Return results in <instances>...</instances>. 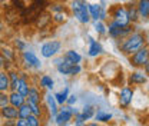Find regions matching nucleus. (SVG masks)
I'll return each mask as SVG.
<instances>
[{"label":"nucleus","mask_w":149,"mask_h":126,"mask_svg":"<svg viewBox=\"0 0 149 126\" xmlns=\"http://www.w3.org/2000/svg\"><path fill=\"white\" fill-rule=\"evenodd\" d=\"M146 35L143 32H138L135 30L132 35H129L128 37H125L123 40H120L118 43L119 50L122 52V54L125 56H132L133 53H136L138 50H141L143 46H146Z\"/></svg>","instance_id":"obj_1"},{"label":"nucleus","mask_w":149,"mask_h":126,"mask_svg":"<svg viewBox=\"0 0 149 126\" xmlns=\"http://www.w3.org/2000/svg\"><path fill=\"white\" fill-rule=\"evenodd\" d=\"M70 12L74 16V19L82 24H88L92 22L91 15H89V6H88L86 0H72L70 1Z\"/></svg>","instance_id":"obj_2"},{"label":"nucleus","mask_w":149,"mask_h":126,"mask_svg":"<svg viewBox=\"0 0 149 126\" xmlns=\"http://www.w3.org/2000/svg\"><path fill=\"white\" fill-rule=\"evenodd\" d=\"M109 19L113 20V22H116L118 24L123 26V27L130 24L126 7H125V4H120V3H116V4L109 6Z\"/></svg>","instance_id":"obj_3"},{"label":"nucleus","mask_w":149,"mask_h":126,"mask_svg":"<svg viewBox=\"0 0 149 126\" xmlns=\"http://www.w3.org/2000/svg\"><path fill=\"white\" fill-rule=\"evenodd\" d=\"M79 113V110L73 106H68V105H63L62 108L59 109V113L56 115L55 118V123L56 126H68L73 118Z\"/></svg>","instance_id":"obj_4"},{"label":"nucleus","mask_w":149,"mask_h":126,"mask_svg":"<svg viewBox=\"0 0 149 126\" xmlns=\"http://www.w3.org/2000/svg\"><path fill=\"white\" fill-rule=\"evenodd\" d=\"M149 62V46H143L141 50L129 56V65L135 69H143Z\"/></svg>","instance_id":"obj_5"},{"label":"nucleus","mask_w":149,"mask_h":126,"mask_svg":"<svg viewBox=\"0 0 149 126\" xmlns=\"http://www.w3.org/2000/svg\"><path fill=\"white\" fill-rule=\"evenodd\" d=\"M62 50V42L60 40H49L42 45L40 47V54L45 59H50Z\"/></svg>","instance_id":"obj_6"},{"label":"nucleus","mask_w":149,"mask_h":126,"mask_svg":"<svg viewBox=\"0 0 149 126\" xmlns=\"http://www.w3.org/2000/svg\"><path fill=\"white\" fill-rule=\"evenodd\" d=\"M133 96H135V90L130 86H123L120 92H119V97H118V105L120 109H128L132 105V100H133Z\"/></svg>","instance_id":"obj_7"},{"label":"nucleus","mask_w":149,"mask_h":126,"mask_svg":"<svg viewBox=\"0 0 149 126\" xmlns=\"http://www.w3.org/2000/svg\"><path fill=\"white\" fill-rule=\"evenodd\" d=\"M20 57H22V60H23V63L26 65L27 69H35V70L42 69V62H40V59L36 56L35 52L24 50V52H22Z\"/></svg>","instance_id":"obj_8"},{"label":"nucleus","mask_w":149,"mask_h":126,"mask_svg":"<svg viewBox=\"0 0 149 126\" xmlns=\"http://www.w3.org/2000/svg\"><path fill=\"white\" fill-rule=\"evenodd\" d=\"M56 69H57V72L60 74H65V76H77L79 73L82 72L80 65H72V63H69L66 60L62 65H59Z\"/></svg>","instance_id":"obj_9"},{"label":"nucleus","mask_w":149,"mask_h":126,"mask_svg":"<svg viewBox=\"0 0 149 126\" xmlns=\"http://www.w3.org/2000/svg\"><path fill=\"white\" fill-rule=\"evenodd\" d=\"M125 7H126L128 17H129L130 23H132V24H136V23L141 20L139 12H138V6H136V0H129L128 3H125Z\"/></svg>","instance_id":"obj_10"},{"label":"nucleus","mask_w":149,"mask_h":126,"mask_svg":"<svg viewBox=\"0 0 149 126\" xmlns=\"http://www.w3.org/2000/svg\"><path fill=\"white\" fill-rule=\"evenodd\" d=\"M42 99H43V93L40 88H37L36 85H32V88L29 90V95L26 97L27 103H35V105H42Z\"/></svg>","instance_id":"obj_11"},{"label":"nucleus","mask_w":149,"mask_h":126,"mask_svg":"<svg viewBox=\"0 0 149 126\" xmlns=\"http://www.w3.org/2000/svg\"><path fill=\"white\" fill-rule=\"evenodd\" d=\"M0 118L3 120H17L19 119L17 108H15L12 105H7V106L1 108L0 109Z\"/></svg>","instance_id":"obj_12"},{"label":"nucleus","mask_w":149,"mask_h":126,"mask_svg":"<svg viewBox=\"0 0 149 126\" xmlns=\"http://www.w3.org/2000/svg\"><path fill=\"white\" fill-rule=\"evenodd\" d=\"M128 82L132 86H141V85L148 82V74L145 72H139V70L132 72L129 74V77H128Z\"/></svg>","instance_id":"obj_13"},{"label":"nucleus","mask_w":149,"mask_h":126,"mask_svg":"<svg viewBox=\"0 0 149 126\" xmlns=\"http://www.w3.org/2000/svg\"><path fill=\"white\" fill-rule=\"evenodd\" d=\"M30 88H32V85H30V82H29V77H27V74H26L24 72H20V80H19L17 92L20 93V95H22V96L27 97Z\"/></svg>","instance_id":"obj_14"},{"label":"nucleus","mask_w":149,"mask_h":126,"mask_svg":"<svg viewBox=\"0 0 149 126\" xmlns=\"http://www.w3.org/2000/svg\"><path fill=\"white\" fill-rule=\"evenodd\" d=\"M89 39V49H88V54L91 56V57H97V56H100V54L103 53V47H102V45L97 42V40H95L93 37L88 36Z\"/></svg>","instance_id":"obj_15"},{"label":"nucleus","mask_w":149,"mask_h":126,"mask_svg":"<svg viewBox=\"0 0 149 126\" xmlns=\"http://www.w3.org/2000/svg\"><path fill=\"white\" fill-rule=\"evenodd\" d=\"M24 103H26V97L22 96L19 92H9V105H12V106L19 109Z\"/></svg>","instance_id":"obj_16"},{"label":"nucleus","mask_w":149,"mask_h":126,"mask_svg":"<svg viewBox=\"0 0 149 126\" xmlns=\"http://www.w3.org/2000/svg\"><path fill=\"white\" fill-rule=\"evenodd\" d=\"M141 20H149V0H136Z\"/></svg>","instance_id":"obj_17"},{"label":"nucleus","mask_w":149,"mask_h":126,"mask_svg":"<svg viewBox=\"0 0 149 126\" xmlns=\"http://www.w3.org/2000/svg\"><path fill=\"white\" fill-rule=\"evenodd\" d=\"M7 73H9V79H10V92H17L19 80H20V72L16 70L15 68H12L10 70H7Z\"/></svg>","instance_id":"obj_18"},{"label":"nucleus","mask_w":149,"mask_h":126,"mask_svg":"<svg viewBox=\"0 0 149 126\" xmlns=\"http://www.w3.org/2000/svg\"><path fill=\"white\" fill-rule=\"evenodd\" d=\"M0 92H10V79H9V73L7 70L1 69L0 70Z\"/></svg>","instance_id":"obj_19"},{"label":"nucleus","mask_w":149,"mask_h":126,"mask_svg":"<svg viewBox=\"0 0 149 126\" xmlns=\"http://www.w3.org/2000/svg\"><path fill=\"white\" fill-rule=\"evenodd\" d=\"M46 102H47V106H49V110H50V116L55 119L56 115L59 113V105H57V102H56L55 96L52 95V93H47L46 95Z\"/></svg>","instance_id":"obj_20"},{"label":"nucleus","mask_w":149,"mask_h":126,"mask_svg":"<svg viewBox=\"0 0 149 126\" xmlns=\"http://www.w3.org/2000/svg\"><path fill=\"white\" fill-rule=\"evenodd\" d=\"M95 120H96L97 123H108V122L112 120V113L105 112L103 109H99V110H96V113H95Z\"/></svg>","instance_id":"obj_21"},{"label":"nucleus","mask_w":149,"mask_h":126,"mask_svg":"<svg viewBox=\"0 0 149 126\" xmlns=\"http://www.w3.org/2000/svg\"><path fill=\"white\" fill-rule=\"evenodd\" d=\"M63 56H65V60L72 63V65H79L82 62V56L77 53L76 50H68V52H65Z\"/></svg>","instance_id":"obj_22"},{"label":"nucleus","mask_w":149,"mask_h":126,"mask_svg":"<svg viewBox=\"0 0 149 126\" xmlns=\"http://www.w3.org/2000/svg\"><path fill=\"white\" fill-rule=\"evenodd\" d=\"M53 96H55V99L59 106L66 105V100H68V97H69V86H66L65 89L60 90V92H56Z\"/></svg>","instance_id":"obj_23"},{"label":"nucleus","mask_w":149,"mask_h":126,"mask_svg":"<svg viewBox=\"0 0 149 126\" xmlns=\"http://www.w3.org/2000/svg\"><path fill=\"white\" fill-rule=\"evenodd\" d=\"M39 86H40V89L52 90L55 88V80H53L49 74H43V76L40 77V80H39Z\"/></svg>","instance_id":"obj_24"},{"label":"nucleus","mask_w":149,"mask_h":126,"mask_svg":"<svg viewBox=\"0 0 149 126\" xmlns=\"http://www.w3.org/2000/svg\"><path fill=\"white\" fill-rule=\"evenodd\" d=\"M0 56L6 60V62H15V59H16V54L15 52L10 49V47H7V46H0Z\"/></svg>","instance_id":"obj_25"},{"label":"nucleus","mask_w":149,"mask_h":126,"mask_svg":"<svg viewBox=\"0 0 149 126\" xmlns=\"http://www.w3.org/2000/svg\"><path fill=\"white\" fill-rule=\"evenodd\" d=\"M88 6H89V15H91L92 22L99 20L100 19V4L99 3H88Z\"/></svg>","instance_id":"obj_26"},{"label":"nucleus","mask_w":149,"mask_h":126,"mask_svg":"<svg viewBox=\"0 0 149 126\" xmlns=\"http://www.w3.org/2000/svg\"><path fill=\"white\" fill-rule=\"evenodd\" d=\"M93 29H95V32H96L97 35H100V36L108 35V24H106L105 22H102V20H95V22H93Z\"/></svg>","instance_id":"obj_27"},{"label":"nucleus","mask_w":149,"mask_h":126,"mask_svg":"<svg viewBox=\"0 0 149 126\" xmlns=\"http://www.w3.org/2000/svg\"><path fill=\"white\" fill-rule=\"evenodd\" d=\"M80 113H82L83 119L88 122V120H91L92 118H95L96 109H95V106H92V105H86V106H83V109L80 110Z\"/></svg>","instance_id":"obj_28"},{"label":"nucleus","mask_w":149,"mask_h":126,"mask_svg":"<svg viewBox=\"0 0 149 126\" xmlns=\"http://www.w3.org/2000/svg\"><path fill=\"white\" fill-rule=\"evenodd\" d=\"M17 113H19V119H27V118L32 115V110H30L29 103L26 102L24 105H22V106L17 109Z\"/></svg>","instance_id":"obj_29"},{"label":"nucleus","mask_w":149,"mask_h":126,"mask_svg":"<svg viewBox=\"0 0 149 126\" xmlns=\"http://www.w3.org/2000/svg\"><path fill=\"white\" fill-rule=\"evenodd\" d=\"M69 17V12L66 10V12H59V13H53V17L52 20L57 23V24H62V23H65L66 20Z\"/></svg>","instance_id":"obj_30"},{"label":"nucleus","mask_w":149,"mask_h":126,"mask_svg":"<svg viewBox=\"0 0 149 126\" xmlns=\"http://www.w3.org/2000/svg\"><path fill=\"white\" fill-rule=\"evenodd\" d=\"M26 122L29 126H43V118H39L36 115H30L26 119Z\"/></svg>","instance_id":"obj_31"},{"label":"nucleus","mask_w":149,"mask_h":126,"mask_svg":"<svg viewBox=\"0 0 149 126\" xmlns=\"http://www.w3.org/2000/svg\"><path fill=\"white\" fill-rule=\"evenodd\" d=\"M29 106H30V110H32V115H36L39 118H43V112H45V109L42 105H35V103H29Z\"/></svg>","instance_id":"obj_32"},{"label":"nucleus","mask_w":149,"mask_h":126,"mask_svg":"<svg viewBox=\"0 0 149 126\" xmlns=\"http://www.w3.org/2000/svg\"><path fill=\"white\" fill-rule=\"evenodd\" d=\"M9 105V93L0 92V109Z\"/></svg>","instance_id":"obj_33"},{"label":"nucleus","mask_w":149,"mask_h":126,"mask_svg":"<svg viewBox=\"0 0 149 126\" xmlns=\"http://www.w3.org/2000/svg\"><path fill=\"white\" fill-rule=\"evenodd\" d=\"M50 10L53 12V13H59V12H66L68 9L63 6V4H59V3H53L52 6H50Z\"/></svg>","instance_id":"obj_34"},{"label":"nucleus","mask_w":149,"mask_h":126,"mask_svg":"<svg viewBox=\"0 0 149 126\" xmlns=\"http://www.w3.org/2000/svg\"><path fill=\"white\" fill-rule=\"evenodd\" d=\"M15 46H16L17 52H24V49H26V43H24L23 40H20V39H16V40H15Z\"/></svg>","instance_id":"obj_35"},{"label":"nucleus","mask_w":149,"mask_h":126,"mask_svg":"<svg viewBox=\"0 0 149 126\" xmlns=\"http://www.w3.org/2000/svg\"><path fill=\"white\" fill-rule=\"evenodd\" d=\"M76 102H77V96H76V95H69V97H68V100H66V105H68V106H73Z\"/></svg>","instance_id":"obj_36"},{"label":"nucleus","mask_w":149,"mask_h":126,"mask_svg":"<svg viewBox=\"0 0 149 126\" xmlns=\"http://www.w3.org/2000/svg\"><path fill=\"white\" fill-rule=\"evenodd\" d=\"M63 62H65V56H60V57H56L55 60H53V65L57 68V66H59V65H62Z\"/></svg>","instance_id":"obj_37"},{"label":"nucleus","mask_w":149,"mask_h":126,"mask_svg":"<svg viewBox=\"0 0 149 126\" xmlns=\"http://www.w3.org/2000/svg\"><path fill=\"white\" fill-rule=\"evenodd\" d=\"M1 126H16V120H3Z\"/></svg>","instance_id":"obj_38"},{"label":"nucleus","mask_w":149,"mask_h":126,"mask_svg":"<svg viewBox=\"0 0 149 126\" xmlns=\"http://www.w3.org/2000/svg\"><path fill=\"white\" fill-rule=\"evenodd\" d=\"M16 126H29V125H27L26 119H17L16 120Z\"/></svg>","instance_id":"obj_39"},{"label":"nucleus","mask_w":149,"mask_h":126,"mask_svg":"<svg viewBox=\"0 0 149 126\" xmlns=\"http://www.w3.org/2000/svg\"><path fill=\"white\" fill-rule=\"evenodd\" d=\"M1 69H4V59L0 56V70H1Z\"/></svg>","instance_id":"obj_40"},{"label":"nucleus","mask_w":149,"mask_h":126,"mask_svg":"<svg viewBox=\"0 0 149 126\" xmlns=\"http://www.w3.org/2000/svg\"><path fill=\"white\" fill-rule=\"evenodd\" d=\"M143 72H145V73H146V74H148V76H149V62H148V63H146V66L143 68Z\"/></svg>","instance_id":"obj_41"},{"label":"nucleus","mask_w":149,"mask_h":126,"mask_svg":"<svg viewBox=\"0 0 149 126\" xmlns=\"http://www.w3.org/2000/svg\"><path fill=\"white\" fill-rule=\"evenodd\" d=\"M74 126H88L86 123H74Z\"/></svg>","instance_id":"obj_42"},{"label":"nucleus","mask_w":149,"mask_h":126,"mask_svg":"<svg viewBox=\"0 0 149 126\" xmlns=\"http://www.w3.org/2000/svg\"><path fill=\"white\" fill-rule=\"evenodd\" d=\"M3 1H6V0H0V3H3Z\"/></svg>","instance_id":"obj_43"}]
</instances>
